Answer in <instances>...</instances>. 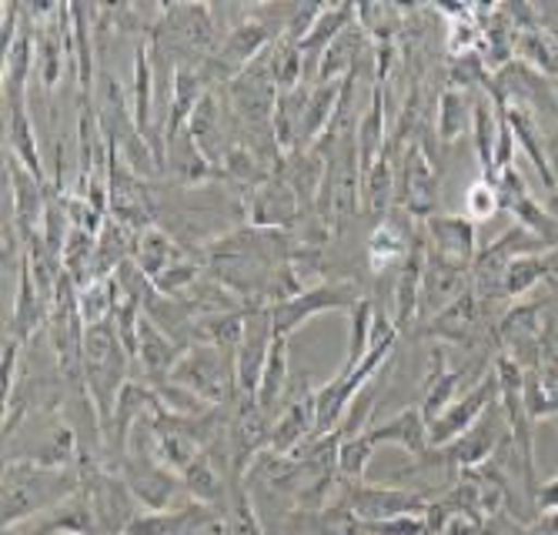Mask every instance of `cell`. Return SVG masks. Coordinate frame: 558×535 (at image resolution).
<instances>
[{"instance_id": "1", "label": "cell", "mask_w": 558, "mask_h": 535, "mask_svg": "<svg viewBox=\"0 0 558 535\" xmlns=\"http://www.w3.org/2000/svg\"><path fill=\"white\" fill-rule=\"evenodd\" d=\"M81 489H84V482H81L77 465L74 469H47L31 459H8L4 462V506H0V525L11 528L27 519H37Z\"/></svg>"}, {"instance_id": "2", "label": "cell", "mask_w": 558, "mask_h": 535, "mask_svg": "<svg viewBox=\"0 0 558 535\" xmlns=\"http://www.w3.org/2000/svg\"><path fill=\"white\" fill-rule=\"evenodd\" d=\"M128 362L131 355L124 352L114 321L87 325L84 331V385L94 402V412L100 418V428L111 422L114 402L121 388L128 385Z\"/></svg>"}, {"instance_id": "3", "label": "cell", "mask_w": 558, "mask_h": 535, "mask_svg": "<svg viewBox=\"0 0 558 535\" xmlns=\"http://www.w3.org/2000/svg\"><path fill=\"white\" fill-rule=\"evenodd\" d=\"M171 381L187 388L191 396L201 402L215 405H231L238 396V375H234V355L218 352L211 345H187L181 362L171 372Z\"/></svg>"}, {"instance_id": "4", "label": "cell", "mask_w": 558, "mask_h": 535, "mask_svg": "<svg viewBox=\"0 0 558 535\" xmlns=\"http://www.w3.org/2000/svg\"><path fill=\"white\" fill-rule=\"evenodd\" d=\"M365 299L359 284L354 281H315L301 291V295L281 302L271 308V321H275V331L291 338L294 331H301L308 325L315 315H325V312H351V305Z\"/></svg>"}, {"instance_id": "5", "label": "cell", "mask_w": 558, "mask_h": 535, "mask_svg": "<svg viewBox=\"0 0 558 535\" xmlns=\"http://www.w3.org/2000/svg\"><path fill=\"white\" fill-rule=\"evenodd\" d=\"M111 155H108V202H111V218L121 221L124 228H131L134 234H141L144 228L155 224L158 215V202L150 194L147 181L137 178L128 161L121 158L118 144L108 137Z\"/></svg>"}, {"instance_id": "6", "label": "cell", "mask_w": 558, "mask_h": 535, "mask_svg": "<svg viewBox=\"0 0 558 535\" xmlns=\"http://www.w3.org/2000/svg\"><path fill=\"white\" fill-rule=\"evenodd\" d=\"M395 208H401L415 221H428L438 208V171L435 158L422 144H409L398 161V181H395Z\"/></svg>"}, {"instance_id": "7", "label": "cell", "mask_w": 558, "mask_h": 535, "mask_svg": "<svg viewBox=\"0 0 558 535\" xmlns=\"http://www.w3.org/2000/svg\"><path fill=\"white\" fill-rule=\"evenodd\" d=\"M488 308L492 305L482 302L469 288L465 295H459L435 318L418 325V338H432V342H438V345H469V342H475V338H488V342H492V328H495L498 318L488 321L485 318Z\"/></svg>"}, {"instance_id": "8", "label": "cell", "mask_w": 558, "mask_h": 535, "mask_svg": "<svg viewBox=\"0 0 558 535\" xmlns=\"http://www.w3.org/2000/svg\"><path fill=\"white\" fill-rule=\"evenodd\" d=\"M118 472L128 478L131 493L137 496V502H141L147 512L174 509L178 499L184 496V482H181V475L171 472V469H165L155 455H147V452L128 449V455L121 459Z\"/></svg>"}, {"instance_id": "9", "label": "cell", "mask_w": 558, "mask_h": 535, "mask_svg": "<svg viewBox=\"0 0 558 535\" xmlns=\"http://www.w3.org/2000/svg\"><path fill=\"white\" fill-rule=\"evenodd\" d=\"M428 496L415 489H398V485H351L344 493V509L359 522H378V519H395V515H425Z\"/></svg>"}, {"instance_id": "10", "label": "cell", "mask_w": 558, "mask_h": 535, "mask_svg": "<svg viewBox=\"0 0 558 535\" xmlns=\"http://www.w3.org/2000/svg\"><path fill=\"white\" fill-rule=\"evenodd\" d=\"M275 321H271V308H247L244 315V338H241V349L234 355V375H238V392L241 396H258V385H262V372L268 362V352L275 345Z\"/></svg>"}, {"instance_id": "11", "label": "cell", "mask_w": 558, "mask_h": 535, "mask_svg": "<svg viewBox=\"0 0 558 535\" xmlns=\"http://www.w3.org/2000/svg\"><path fill=\"white\" fill-rule=\"evenodd\" d=\"M241 208L247 215V224H255V228L294 231L304 221V208L298 202V194L278 174H268L258 187H251L241 198Z\"/></svg>"}, {"instance_id": "12", "label": "cell", "mask_w": 558, "mask_h": 535, "mask_svg": "<svg viewBox=\"0 0 558 535\" xmlns=\"http://www.w3.org/2000/svg\"><path fill=\"white\" fill-rule=\"evenodd\" d=\"M291 399L281 405L278 418L271 422V442L268 452L275 455H291L298 446H304L315 431V388L308 378H291Z\"/></svg>"}, {"instance_id": "13", "label": "cell", "mask_w": 558, "mask_h": 535, "mask_svg": "<svg viewBox=\"0 0 558 535\" xmlns=\"http://www.w3.org/2000/svg\"><path fill=\"white\" fill-rule=\"evenodd\" d=\"M495 402H498V378H495V372H485L482 381H475L465 396H459L435 422H428L432 449H441V446L459 439V435H465Z\"/></svg>"}, {"instance_id": "14", "label": "cell", "mask_w": 558, "mask_h": 535, "mask_svg": "<svg viewBox=\"0 0 558 535\" xmlns=\"http://www.w3.org/2000/svg\"><path fill=\"white\" fill-rule=\"evenodd\" d=\"M4 178H8V208L14 215V224L24 241L37 238L44 228V211H47V187L37 181L11 151L4 161Z\"/></svg>"}, {"instance_id": "15", "label": "cell", "mask_w": 558, "mask_h": 535, "mask_svg": "<svg viewBox=\"0 0 558 535\" xmlns=\"http://www.w3.org/2000/svg\"><path fill=\"white\" fill-rule=\"evenodd\" d=\"M425 258H428V241H425V231H418L409 255L395 268V281H391V321L398 325V331L412 328V321H418Z\"/></svg>"}, {"instance_id": "16", "label": "cell", "mask_w": 558, "mask_h": 535, "mask_svg": "<svg viewBox=\"0 0 558 535\" xmlns=\"http://www.w3.org/2000/svg\"><path fill=\"white\" fill-rule=\"evenodd\" d=\"M422 231L428 238V252H435L445 262L472 268L478 258V224L465 215H432L422 221Z\"/></svg>"}, {"instance_id": "17", "label": "cell", "mask_w": 558, "mask_h": 535, "mask_svg": "<svg viewBox=\"0 0 558 535\" xmlns=\"http://www.w3.org/2000/svg\"><path fill=\"white\" fill-rule=\"evenodd\" d=\"M275 40H278V37H275L271 27H265L258 17H251L247 8H241V11H238V21L225 31V37H221V44H218L215 58L238 77L247 64H255Z\"/></svg>"}, {"instance_id": "18", "label": "cell", "mask_w": 558, "mask_h": 535, "mask_svg": "<svg viewBox=\"0 0 558 535\" xmlns=\"http://www.w3.org/2000/svg\"><path fill=\"white\" fill-rule=\"evenodd\" d=\"M469 288H472V268L445 262L435 252H428V258H425V278H422L418 321L425 325L428 318H435L441 308H448L454 299L465 295Z\"/></svg>"}, {"instance_id": "19", "label": "cell", "mask_w": 558, "mask_h": 535, "mask_svg": "<svg viewBox=\"0 0 558 535\" xmlns=\"http://www.w3.org/2000/svg\"><path fill=\"white\" fill-rule=\"evenodd\" d=\"M368 442L372 446H398L409 455L422 459L432 452V442H428V422L422 415L418 405H409L401 409L398 415H391L388 422H378V425H368L365 428Z\"/></svg>"}, {"instance_id": "20", "label": "cell", "mask_w": 558, "mask_h": 535, "mask_svg": "<svg viewBox=\"0 0 558 535\" xmlns=\"http://www.w3.org/2000/svg\"><path fill=\"white\" fill-rule=\"evenodd\" d=\"M47 325H50V302L40 295V288L34 284V275H31L27 255H24V265L17 268V295H14V312H11L8 335H14L17 342H24V345H31Z\"/></svg>"}, {"instance_id": "21", "label": "cell", "mask_w": 558, "mask_h": 535, "mask_svg": "<svg viewBox=\"0 0 558 535\" xmlns=\"http://www.w3.org/2000/svg\"><path fill=\"white\" fill-rule=\"evenodd\" d=\"M184 349L174 342L171 335H165L147 315L141 318V335H137V362L147 375V385L158 388L165 381H171L174 365L181 362Z\"/></svg>"}, {"instance_id": "22", "label": "cell", "mask_w": 558, "mask_h": 535, "mask_svg": "<svg viewBox=\"0 0 558 535\" xmlns=\"http://www.w3.org/2000/svg\"><path fill=\"white\" fill-rule=\"evenodd\" d=\"M27 522L40 535H105V532H100V522H97V512H94V502H90L87 489L68 496L61 506L47 509L44 515L27 519Z\"/></svg>"}, {"instance_id": "23", "label": "cell", "mask_w": 558, "mask_h": 535, "mask_svg": "<svg viewBox=\"0 0 558 535\" xmlns=\"http://www.w3.org/2000/svg\"><path fill=\"white\" fill-rule=\"evenodd\" d=\"M131 111H134V124L141 127V134L155 137V124H158V84H155V68H150V51H147V40H141L134 47V58H131Z\"/></svg>"}, {"instance_id": "24", "label": "cell", "mask_w": 558, "mask_h": 535, "mask_svg": "<svg viewBox=\"0 0 558 535\" xmlns=\"http://www.w3.org/2000/svg\"><path fill=\"white\" fill-rule=\"evenodd\" d=\"M432 372H428V381H425V396H422V415L425 422H435L454 399L462 392V381L465 375L472 372V365H462V368H451L448 365V355H445V345H432Z\"/></svg>"}, {"instance_id": "25", "label": "cell", "mask_w": 558, "mask_h": 535, "mask_svg": "<svg viewBox=\"0 0 558 535\" xmlns=\"http://www.w3.org/2000/svg\"><path fill=\"white\" fill-rule=\"evenodd\" d=\"M505 118H509V127L515 134V144H522V151L529 155L532 168H535V178L542 181L545 191H558V178H555V165L545 151V141H542V127H538V118L522 108V105H512L505 108Z\"/></svg>"}, {"instance_id": "26", "label": "cell", "mask_w": 558, "mask_h": 535, "mask_svg": "<svg viewBox=\"0 0 558 535\" xmlns=\"http://www.w3.org/2000/svg\"><path fill=\"white\" fill-rule=\"evenodd\" d=\"M165 171L181 184V187H201L208 181H218L215 165L201 155V148L194 144L191 131L184 127L178 137H168V155H165Z\"/></svg>"}, {"instance_id": "27", "label": "cell", "mask_w": 558, "mask_h": 535, "mask_svg": "<svg viewBox=\"0 0 558 535\" xmlns=\"http://www.w3.org/2000/svg\"><path fill=\"white\" fill-rule=\"evenodd\" d=\"M181 482H184V499H187V502L211 506V509L228 512L231 475H225L205 452H201V459H194V462L184 469Z\"/></svg>"}, {"instance_id": "28", "label": "cell", "mask_w": 558, "mask_h": 535, "mask_svg": "<svg viewBox=\"0 0 558 535\" xmlns=\"http://www.w3.org/2000/svg\"><path fill=\"white\" fill-rule=\"evenodd\" d=\"M385 144H388V105H385V87L375 84L368 108L362 111L359 124H354V148H359L362 174L381 158Z\"/></svg>"}, {"instance_id": "29", "label": "cell", "mask_w": 558, "mask_h": 535, "mask_svg": "<svg viewBox=\"0 0 558 535\" xmlns=\"http://www.w3.org/2000/svg\"><path fill=\"white\" fill-rule=\"evenodd\" d=\"M341 87H344V81H338V84H312L308 105H304V114H301L294 151H308L325 137V131H328V124H331V118L338 111V101H341Z\"/></svg>"}, {"instance_id": "30", "label": "cell", "mask_w": 558, "mask_h": 535, "mask_svg": "<svg viewBox=\"0 0 558 535\" xmlns=\"http://www.w3.org/2000/svg\"><path fill=\"white\" fill-rule=\"evenodd\" d=\"M558 268V252H535V255H519L505 265L501 275V295L505 302H519L529 291L548 281V275Z\"/></svg>"}, {"instance_id": "31", "label": "cell", "mask_w": 558, "mask_h": 535, "mask_svg": "<svg viewBox=\"0 0 558 535\" xmlns=\"http://www.w3.org/2000/svg\"><path fill=\"white\" fill-rule=\"evenodd\" d=\"M134 265L155 281L161 271H168L174 262H181L184 258V248H181V241L174 238V234H168L165 228H158V224H150V228H144L137 238H134Z\"/></svg>"}, {"instance_id": "32", "label": "cell", "mask_w": 558, "mask_h": 535, "mask_svg": "<svg viewBox=\"0 0 558 535\" xmlns=\"http://www.w3.org/2000/svg\"><path fill=\"white\" fill-rule=\"evenodd\" d=\"M205 94H208V87H205V81L197 77L194 68H178L174 87H171L168 118H165V144H168V137H178L191 124V118H194V111H197L201 97H205Z\"/></svg>"}, {"instance_id": "33", "label": "cell", "mask_w": 558, "mask_h": 535, "mask_svg": "<svg viewBox=\"0 0 558 535\" xmlns=\"http://www.w3.org/2000/svg\"><path fill=\"white\" fill-rule=\"evenodd\" d=\"M244 315H247V308L194 318V325H191V345L197 342V345H211L218 352L238 355L241 338H244Z\"/></svg>"}, {"instance_id": "34", "label": "cell", "mask_w": 558, "mask_h": 535, "mask_svg": "<svg viewBox=\"0 0 558 535\" xmlns=\"http://www.w3.org/2000/svg\"><path fill=\"white\" fill-rule=\"evenodd\" d=\"M4 131H8V151H11L37 181H47V171H44V161H40V148H37V134H34L27 105L4 108Z\"/></svg>"}, {"instance_id": "35", "label": "cell", "mask_w": 558, "mask_h": 535, "mask_svg": "<svg viewBox=\"0 0 558 535\" xmlns=\"http://www.w3.org/2000/svg\"><path fill=\"white\" fill-rule=\"evenodd\" d=\"M395 181H398V165L388 151L362 174V208L372 211L378 221H385L395 208Z\"/></svg>"}, {"instance_id": "36", "label": "cell", "mask_w": 558, "mask_h": 535, "mask_svg": "<svg viewBox=\"0 0 558 535\" xmlns=\"http://www.w3.org/2000/svg\"><path fill=\"white\" fill-rule=\"evenodd\" d=\"M288 388H291V365H288V338L278 335L275 338V345L268 352V362H265V372H262V385H258V396L255 402L271 415L281 399L288 396Z\"/></svg>"}, {"instance_id": "37", "label": "cell", "mask_w": 558, "mask_h": 535, "mask_svg": "<svg viewBox=\"0 0 558 535\" xmlns=\"http://www.w3.org/2000/svg\"><path fill=\"white\" fill-rule=\"evenodd\" d=\"M498 131H501V111L495 108V101L488 94H482L472 105V141H475V155L482 165V178H492Z\"/></svg>"}, {"instance_id": "38", "label": "cell", "mask_w": 558, "mask_h": 535, "mask_svg": "<svg viewBox=\"0 0 558 535\" xmlns=\"http://www.w3.org/2000/svg\"><path fill=\"white\" fill-rule=\"evenodd\" d=\"M469 127H472V101H469V94L454 90V87H445L438 94V108H435L438 144H454Z\"/></svg>"}, {"instance_id": "39", "label": "cell", "mask_w": 558, "mask_h": 535, "mask_svg": "<svg viewBox=\"0 0 558 535\" xmlns=\"http://www.w3.org/2000/svg\"><path fill=\"white\" fill-rule=\"evenodd\" d=\"M221 535H265L262 515L251 499V489L244 478H231L228 493V512H225V532Z\"/></svg>"}, {"instance_id": "40", "label": "cell", "mask_w": 558, "mask_h": 535, "mask_svg": "<svg viewBox=\"0 0 558 535\" xmlns=\"http://www.w3.org/2000/svg\"><path fill=\"white\" fill-rule=\"evenodd\" d=\"M77 302H81V318L84 325H100V321H114V312L121 305V288L114 278H100L84 288H77Z\"/></svg>"}, {"instance_id": "41", "label": "cell", "mask_w": 558, "mask_h": 535, "mask_svg": "<svg viewBox=\"0 0 558 535\" xmlns=\"http://www.w3.org/2000/svg\"><path fill=\"white\" fill-rule=\"evenodd\" d=\"M94 255H97V234L84 231V228H74L64 241V252H61V265H64V275L84 288L90 284V275H94Z\"/></svg>"}, {"instance_id": "42", "label": "cell", "mask_w": 558, "mask_h": 535, "mask_svg": "<svg viewBox=\"0 0 558 535\" xmlns=\"http://www.w3.org/2000/svg\"><path fill=\"white\" fill-rule=\"evenodd\" d=\"M404 8L395 4H354V21L359 27L378 44V40H395L404 27Z\"/></svg>"}, {"instance_id": "43", "label": "cell", "mask_w": 558, "mask_h": 535, "mask_svg": "<svg viewBox=\"0 0 558 535\" xmlns=\"http://www.w3.org/2000/svg\"><path fill=\"white\" fill-rule=\"evenodd\" d=\"M268 68L275 77L278 90H294L298 84H304V58H301V47L291 40H275L271 51H268Z\"/></svg>"}, {"instance_id": "44", "label": "cell", "mask_w": 558, "mask_h": 535, "mask_svg": "<svg viewBox=\"0 0 558 535\" xmlns=\"http://www.w3.org/2000/svg\"><path fill=\"white\" fill-rule=\"evenodd\" d=\"M515 58H519L522 64H529V68H532L535 74H542V77H555V74H558V51H555L551 37L545 34V27H542V31H529V34L519 37V51H515Z\"/></svg>"}, {"instance_id": "45", "label": "cell", "mask_w": 558, "mask_h": 535, "mask_svg": "<svg viewBox=\"0 0 558 535\" xmlns=\"http://www.w3.org/2000/svg\"><path fill=\"white\" fill-rule=\"evenodd\" d=\"M348 321H351V338H348V358H344V368H354L365 355H368V342H372V321H375V305L372 299H359L348 312Z\"/></svg>"}, {"instance_id": "46", "label": "cell", "mask_w": 558, "mask_h": 535, "mask_svg": "<svg viewBox=\"0 0 558 535\" xmlns=\"http://www.w3.org/2000/svg\"><path fill=\"white\" fill-rule=\"evenodd\" d=\"M375 459V446L368 442V435H354V439H341L338 446V475L351 485L365 482L368 475V465Z\"/></svg>"}, {"instance_id": "47", "label": "cell", "mask_w": 558, "mask_h": 535, "mask_svg": "<svg viewBox=\"0 0 558 535\" xmlns=\"http://www.w3.org/2000/svg\"><path fill=\"white\" fill-rule=\"evenodd\" d=\"M501 211V198H498V187L492 178H475L465 191V218H472L475 224L492 221Z\"/></svg>"}, {"instance_id": "48", "label": "cell", "mask_w": 558, "mask_h": 535, "mask_svg": "<svg viewBox=\"0 0 558 535\" xmlns=\"http://www.w3.org/2000/svg\"><path fill=\"white\" fill-rule=\"evenodd\" d=\"M197 281H201V265L184 255L181 262H174L168 271H161L155 278V291L158 295H168V299H184Z\"/></svg>"}, {"instance_id": "49", "label": "cell", "mask_w": 558, "mask_h": 535, "mask_svg": "<svg viewBox=\"0 0 558 535\" xmlns=\"http://www.w3.org/2000/svg\"><path fill=\"white\" fill-rule=\"evenodd\" d=\"M365 535H425V515H395L378 522H362Z\"/></svg>"}, {"instance_id": "50", "label": "cell", "mask_w": 558, "mask_h": 535, "mask_svg": "<svg viewBox=\"0 0 558 535\" xmlns=\"http://www.w3.org/2000/svg\"><path fill=\"white\" fill-rule=\"evenodd\" d=\"M325 4H294V14L288 21V31L281 40H291V44H301L304 37H308V31L315 27V21L322 17Z\"/></svg>"}, {"instance_id": "51", "label": "cell", "mask_w": 558, "mask_h": 535, "mask_svg": "<svg viewBox=\"0 0 558 535\" xmlns=\"http://www.w3.org/2000/svg\"><path fill=\"white\" fill-rule=\"evenodd\" d=\"M21 352H24V342H17L14 335L4 338V399L14 396V388L21 385L24 372L17 375V365H21Z\"/></svg>"}, {"instance_id": "52", "label": "cell", "mask_w": 558, "mask_h": 535, "mask_svg": "<svg viewBox=\"0 0 558 535\" xmlns=\"http://www.w3.org/2000/svg\"><path fill=\"white\" fill-rule=\"evenodd\" d=\"M438 535H485V519L472 515V512H454L451 509Z\"/></svg>"}, {"instance_id": "53", "label": "cell", "mask_w": 558, "mask_h": 535, "mask_svg": "<svg viewBox=\"0 0 558 535\" xmlns=\"http://www.w3.org/2000/svg\"><path fill=\"white\" fill-rule=\"evenodd\" d=\"M395 64H398V40H378L375 44V81H378V87H385Z\"/></svg>"}, {"instance_id": "54", "label": "cell", "mask_w": 558, "mask_h": 535, "mask_svg": "<svg viewBox=\"0 0 558 535\" xmlns=\"http://www.w3.org/2000/svg\"><path fill=\"white\" fill-rule=\"evenodd\" d=\"M558 509V475L538 482L535 489V512H555Z\"/></svg>"}, {"instance_id": "55", "label": "cell", "mask_w": 558, "mask_h": 535, "mask_svg": "<svg viewBox=\"0 0 558 535\" xmlns=\"http://www.w3.org/2000/svg\"><path fill=\"white\" fill-rule=\"evenodd\" d=\"M529 532H532V535H558V509H555V512H538V515L529 522Z\"/></svg>"}, {"instance_id": "56", "label": "cell", "mask_w": 558, "mask_h": 535, "mask_svg": "<svg viewBox=\"0 0 558 535\" xmlns=\"http://www.w3.org/2000/svg\"><path fill=\"white\" fill-rule=\"evenodd\" d=\"M542 11H545V14H551V17H555V24H558V4H555V8H542Z\"/></svg>"}, {"instance_id": "57", "label": "cell", "mask_w": 558, "mask_h": 535, "mask_svg": "<svg viewBox=\"0 0 558 535\" xmlns=\"http://www.w3.org/2000/svg\"><path fill=\"white\" fill-rule=\"evenodd\" d=\"M551 165H558V148H555V158H551Z\"/></svg>"}]
</instances>
